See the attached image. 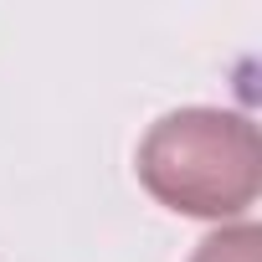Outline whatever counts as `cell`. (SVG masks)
Here are the masks:
<instances>
[{"mask_svg":"<svg viewBox=\"0 0 262 262\" xmlns=\"http://www.w3.org/2000/svg\"><path fill=\"white\" fill-rule=\"evenodd\" d=\"M144 190L201 221H236L257 201V123L231 108H175L139 139Z\"/></svg>","mask_w":262,"mask_h":262,"instance_id":"obj_1","label":"cell"},{"mask_svg":"<svg viewBox=\"0 0 262 262\" xmlns=\"http://www.w3.org/2000/svg\"><path fill=\"white\" fill-rule=\"evenodd\" d=\"M190 262H262V231H257L252 221L221 226V231H211V236L190 252Z\"/></svg>","mask_w":262,"mask_h":262,"instance_id":"obj_2","label":"cell"}]
</instances>
